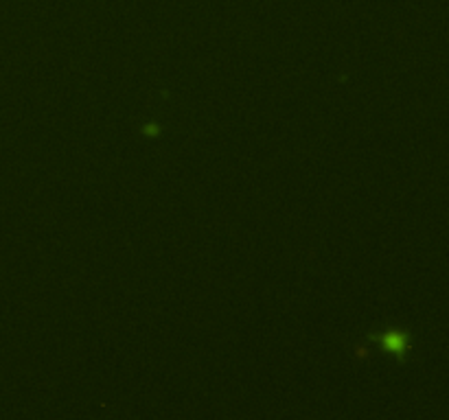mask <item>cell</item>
I'll list each match as a JSON object with an SVG mask.
<instances>
[{
	"instance_id": "obj_1",
	"label": "cell",
	"mask_w": 449,
	"mask_h": 420,
	"mask_svg": "<svg viewBox=\"0 0 449 420\" xmlns=\"http://www.w3.org/2000/svg\"><path fill=\"white\" fill-rule=\"evenodd\" d=\"M382 344H384L386 350H390V353H395V355H399V357H403L405 346H407V337H405L403 333L390 331V333H386L384 337H382Z\"/></svg>"
}]
</instances>
